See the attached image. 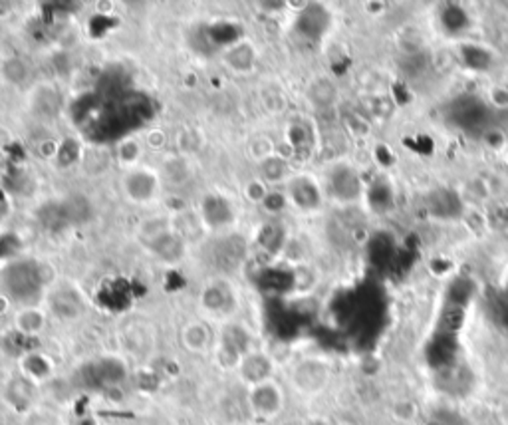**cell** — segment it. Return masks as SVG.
Segmentation results:
<instances>
[{
    "label": "cell",
    "instance_id": "4",
    "mask_svg": "<svg viewBox=\"0 0 508 425\" xmlns=\"http://www.w3.org/2000/svg\"><path fill=\"white\" fill-rule=\"evenodd\" d=\"M151 249L163 258V260H177L183 257L185 247L179 235L169 233V231H161L151 240Z\"/></svg>",
    "mask_w": 508,
    "mask_h": 425
},
{
    "label": "cell",
    "instance_id": "10",
    "mask_svg": "<svg viewBox=\"0 0 508 425\" xmlns=\"http://www.w3.org/2000/svg\"><path fill=\"white\" fill-rule=\"evenodd\" d=\"M324 370L318 364H302L299 372H296V385L306 392H314L322 385Z\"/></svg>",
    "mask_w": 508,
    "mask_h": 425
},
{
    "label": "cell",
    "instance_id": "14",
    "mask_svg": "<svg viewBox=\"0 0 508 425\" xmlns=\"http://www.w3.org/2000/svg\"><path fill=\"white\" fill-rule=\"evenodd\" d=\"M36 110L42 115H54L60 110V95L58 92H54L52 88H42L36 94Z\"/></svg>",
    "mask_w": 508,
    "mask_h": 425
},
{
    "label": "cell",
    "instance_id": "17",
    "mask_svg": "<svg viewBox=\"0 0 508 425\" xmlns=\"http://www.w3.org/2000/svg\"><path fill=\"white\" fill-rule=\"evenodd\" d=\"M443 322H445L449 330H457V328H461V324H463V311H461V308H453V311H449L443 318Z\"/></svg>",
    "mask_w": 508,
    "mask_h": 425
},
{
    "label": "cell",
    "instance_id": "1",
    "mask_svg": "<svg viewBox=\"0 0 508 425\" xmlns=\"http://www.w3.org/2000/svg\"><path fill=\"white\" fill-rule=\"evenodd\" d=\"M0 288L14 303H34L42 293L40 267L32 260H18L0 275Z\"/></svg>",
    "mask_w": 508,
    "mask_h": 425
},
{
    "label": "cell",
    "instance_id": "11",
    "mask_svg": "<svg viewBox=\"0 0 508 425\" xmlns=\"http://www.w3.org/2000/svg\"><path fill=\"white\" fill-rule=\"evenodd\" d=\"M52 308L54 312L64 318H72L76 314H80V298L76 296V293L62 291L58 294L52 296Z\"/></svg>",
    "mask_w": 508,
    "mask_h": 425
},
{
    "label": "cell",
    "instance_id": "8",
    "mask_svg": "<svg viewBox=\"0 0 508 425\" xmlns=\"http://www.w3.org/2000/svg\"><path fill=\"white\" fill-rule=\"evenodd\" d=\"M203 212H205L207 223H210L213 227L225 225L233 219L231 207H228V203L220 197H209L203 205Z\"/></svg>",
    "mask_w": 508,
    "mask_h": 425
},
{
    "label": "cell",
    "instance_id": "3",
    "mask_svg": "<svg viewBox=\"0 0 508 425\" xmlns=\"http://www.w3.org/2000/svg\"><path fill=\"white\" fill-rule=\"evenodd\" d=\"M64 217L68 221V225H82L85 221H90L94 215V207L90 199L85 195H80V193H74V195H68L66 199L60 201Z\"/></svg>",
    "mask_w": 508,
    "mask_h": 425
},
{
    "label": "cell",
    "instance_id": "13",
    "mask_svg": "<svg viewBox=\"0 0 508 425\" xmlns=\"http://www.w3.org/2000/svg\"><path fill=\"white\" fill-rule=\"evenodd\" d=\"M227 62L236 72H248L254 64V54L251 50V46H246V44L235 46L233 50L227 54Z\"/></svg>",
    "mask_w": 508,
    "mask_h": 425
},
{
    "label": "cell",
    "instance_id": "5",
    "mask_svg": "<svg viewBox=\"0 0 508 425\" xmlns=\"http://www.w3.org/2000/svg\"><path fill=\"white\" fill-rule=\"evenodd\" d=\"M126 187H128V193H129L131 199L143 203V201H149L153 195H156L157 183H156V177H153L151 173L136 171L128 177Z\"/></svg>",
    "mask_w": 508,
    "mask_h": 425
},
{
    "label": "cell",
    "instance_id": "12",
    "mask_svg": "<svg viewBox=\"0 0 508 425\" xmlns=\"http://www.w3.org/2000/svg\"><path fill=\"white\" fill-rule=\"evenodd\" d=\"M290 193H292L294 201L304 209H310V207L318 205V191L314 189L310 181H306V179L294 181L290 185Z\"/></svg>",
    "mask_w": 508,
    "mask_h": 425
},
{
    "label": "cell",
    "instance_id": "6",
    "mask_svg": "<svg viewBox=\"0 0 508 425\" xmlns=\"http://www.w3.org/2000/svg\"><path fill=\"white\" fill-rule=\"evenodd\" d=\"M241 372L248 384L258 385L266 382L268 374H271V362L261 354H246L241 362Z\"/></svg>",
    "mask_w": 508,
    "mask_h": 425
},
{
    "label": "cell",
    "instance_id": "7",
    "mask_svg": "<svg viewBox=\"0 0 508 425\" xmlns=\"http://www.w3.org/2000/svg\"><path fill=\"white\" fill-rule=\"evenodd\" d=\"M332 193L335 197H340V199H353L360 193V183L356 179V176L346 167H340V169H335L332 173Z\"/></svg>",
    "mask_w": 508,
    "mask_h": 425
},
{
    "label": "cell",
    "instance_id": "16",
    "mask_svg": "<svg viewBox=\"0 0 508 425\" xmlns=\"http://www.w3.org/2000/svg\"><path fill=\"white\" fill-rule=\"evenodd\" d=\"M478 110H483L481 108V102H471V104H461V108H459V123L465 125V128H468V125H477L478 122Z\"/></svg>",
    "mask_w": 508,
    "mask_h": 425
},
{
    "label": "cell",
    "instance_id": "9",
    "mask_svg": "<svg viewBox=\"0 0 508 425\" xmlns=\"http://www.w3.org/2000/svg\"><path fill=\"white\" fill-rule=\"evenodd\" d=\"M38 223H42L48 231H62L68 225V221L64 217V211L60 203H46L38 209Z\"/></svg>",
    "mask_w": 508,
    "mask_h": 425
},
{
    "label": "cell",
    "instance_id": "2",
    "mask_svg": "<svg viewBox=\"0 0 508 425\" xmlns=\"http://www.w3.org/2000/svg\"><path fill=\"white\" fill-rule=\"evenodd\" d=\"M251 403L253 411H256L261 418H271L278 410H281L282 405V398H281V392H278L271 382H263L258 385H253V392H251Z\"/></svg>",
    "mask_w": 508,
    "mask_h": 425
},
{
    "label": "cell",
    "instance_id": "15",
    "mask_svg": "<svg viewBox=\"0 0 508 425\" xmlns=\"http://www.w3.org/2000/svg\"><path fill=\"white\" fill-rule=\"evenodd\" d=\"M207 342H209V334L205 330V326L193 324L185 330V344L191 348V350H203Z\"/></svg>",
    "mask_w": 508,
    "mask_h": 425
}]
</instances>
